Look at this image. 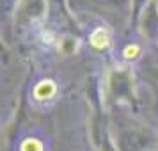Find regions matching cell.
<instances>
[{
  "instance_id": "7a4b0ae2",
  "label": "cell",
  "mask_w": 158,
  "mask_h": 151,
  "mask_svg": "<svg viewBox=\"0 0 158 151\" xmlns=\"http://www.w3.org/2000/svg\"><path fill=\"white\" fill-rule=\"evenodd\" d=\"M89 46L96 52H105L108 50L112 43H114V34H112V29L108 25H96L91 29L89 32Z\"/></svg>"
},
{
  "instance_id": "277c9868",
  "label": "cell",
  "mask_w": 158,
  "mask_h": 151,
  "mask_svg": "<svg viewBox=\"0 0 158 151\" xmlns=\"http://www.w3.org/2000/svg\"><path fill=\"white\" fill-rule=\"evenodd\" d=\"M121 57L126 62H137L139 59L142 57V46L139 43H135V41H130V43H126L123 46Z\"/></svg>"
},
{
  "instance_id": "6da1fadb",
  "label": "cell",
  "mask_w": 158,
  "mask_h": 151,
  "mask_svg": "<svg viewBox=\"0 0 158 151\" xmlns=\"http://www.w3.org/2000/svg\"><path fill=\"white\" fill-rule=\"evenodd\" d=\"M32 101L36 103V105H50L52 101L57 100V94H59V86L57 82L53 78H41L37 80L36 84L32 86Z\"/></svg>"
},
{
  "instance_id": "3957f363",
  "label": "cell",
  "mask_w": 158,
  "mask_h": 151,
  "mask_svg": "<svg viewBox=\"0 0 158 151\" xmlns=\"http://www.w3.org/2000/svg\"><path fill=\"white\" fill-rule=\"evenodd\" d=\"M18 151H46V142L43 137L30 133V135H25L23 139H20Z\"/></svg>"
}]
</instances>
